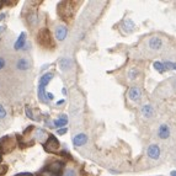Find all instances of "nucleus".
Here are the masks:
<instances>
[{
    "instance_id": "1",
    "label": "nucleus",
    "mask_w": 176,
    "mask_h": 176,
    "mask_svg": "<svg viewBox=\"0 0 176 176\" xmlns=\"http://www.w3.org/2000/svg\"><path fill=\"white\" fill-rule=\"evenodd\" d=\"M77 6H78V2H75V1H62V2H59L58 9H57L58 15L61 16V19L63 21L68 22L73 19V16L78 9Z\"/></svg>"
},
{
    "instance_id": "2",
    "label": "nucleus",
    "mask_w": 176,
    "mask_h": 176,
    "mask_svg": "<svg viewBox=\"0 0 176 176\" xmlns=\"http://www.w3.org/2000/svg\"><path fill=\"white\" fill-rule=\"evenodd\" d=\"M53 75H54L53 73H46V74H43V75L41 77V79H40L37 92H38V98H40L42 102H48V100H47V94H46V86L49 84V82L52 80Z\"/></svg>"
},
{
    "instance_id": "3",
    "label": "nucleus",
    "mask_w": 176,
    "mask_h": 176,
    "mask_svg": "<svg viewBox=\"0 0 176 176\" xmlns=\"http://www.w3.org/2000/svg\"><path fill=\"white\" fill-rule=\"evenodd\" d=\"M37 42L44 47V48H52L54 47V42H53V38H52V35L49 32L48 28H42L37 36Z\"/></svg>"
},
{
    "instance_id": "4",
    "label": "nucleus",
    "mask_w": 176,
    "mask_h": 176,
    "mask_svg": "<svg viewBox=\"0 0 176 176\" xmlns=\"http://www.w3.org/2000/svg\"><path fill=\"white\" fill-rule=\"evenodd\" d=\"M16 143L15 139L11 137H4L0 139V152L1 153H9L15 148Z\"/></svg>"
},
{
    "instance_id": "5",
    "label": "nucleus",
    "mask_w": 176,
    "mask_h": 176,
    "mask_svg": "<svg viewBox=\"0 0 176 176\" xmlns=\"http://www.w3.org/2000/svg\"><path fill=\"white\" fill-rule=\"evenodd\" d=\"M147 155L149 159L152 160H159L160 159V155H161V149L159 147V144L157 143H152L148 149H147Z\"/></svg>"
},
{
    "instance_id": "6",
    "label": "nucleus",
    "mask_w": 176,
    "mask_h": 176,
    "mask_svg": "<svg viewBox=\"0 0 176 176\" xmlns=\"http://www.w3.org/2000/svg\"><path fill=\"white\" fill-rule=\"evenodd\" d=\"M62 169V164L56 161V163H52L46 170H43L40 176H58V173L61 171Z\"/></svg>"
},
{
    "instance_id": "7",
    "label": "nucleus",
    "mask_w": 176,
    "mask_h": 176,
    "mask_svg": "<svg viewBox=\"0 0 176 176\" xmlns=\"http://www.w3.org/2000/svg\"><path fill=\"white\" fill-rule=\"evenodd\" d=\"M44 149L48 153H56V152H58V149H59V142H58V139L54 136H51L47 139V142L44 143Z\"/></svg>"
},
{
    "instance_id": "8",
    "label": "nucleus",
    "mask_w": 176,
    "mask_h": 176,
    "mask_svg": "<svg viewBox=\"0 0 176 176\" xmlns=\"http://www.w3.org/2000/svg\"><path fill=\"white\" fill-rule=\"evenodd\" d=\"M128 97H129V100H132L134 102H139L142 98V89L137 85H133L128 91Z\"/></svg>"
},
{
    "instance_id": "9",
    "label": "nucleus",
    "mask_w": 176,
    "mask_h": 176,
    "mask_svg": "<svg viewBox=\"0 0 176 176\" xmlns=\"http://www.w3.org/2000/svg\"><path fill=\"white\" fill-rule=\"evenodd\" d=\"M148 46H149V48H150L152 51H160V49L163 48V46H164V42H163V40H161L160 37L153 36V37L149 40Z\"/></svg>"
},
{
    "instance_id": "10",
    "label": "nucleus",
    "mask_w": 176,
    "mask_h": 176,
    "mask_svg": "<svg viewBox=\"0 0 176 176\" xmlns=\"http://www.w3.org/2000/svg\"><path fill=\"white\" fill-rule=\"evenodd\" d=\"M170 134H171V131H170V127L166 123H163V124L159 126V128H158V137L160 139H163V140L169 139Z\"/></svg>"
},
{
    "instance_id": "11",
    "label": "nucleus",
    "mask_w": 176,
    "mask_h": 176,
    "mask_svg": "<svg viewBox=\"0 0 176 176\" xmlns=\"http://www.w3.org/2000/svg\"><path fill=\"white\" fill-rule=\"evenodd\" d=\"M88 136L85 133H79V134H75L74 138H73V144L75 147H82L84 144L88 143Z\"/></svg>"
},
{
    "instance_id": "12",
    "label": "nucleus",
    "mask_w": 176,
    "mask_h": 176,
    "mask_svg": "<svg viewBox=\"0 0 176 176\" xmlns=\"http://www.w3.org/2000/svg\"><path fill=\"white\" fill-rule=\"evenodd\" d=\"M140 113L144 118H152L154 116V107L150 103H145L140 108Z\"/></svg>"
},
{
    "instance_id": "13",
    "label": "nucleus",
    "mask_w": 176,
    "mask_h": 176,
    "mask_svg": "<svg viewBox=\"0 0 176 176\" xmlns=\"http://www.w3.org/2000/svg\"><path fill=\"white\" fill-rule=\"evenodd\" d=\"M68 35V30L64 25H59L56 27V37L58 41H64Z\"/></svg>"
},
{
    "instance_id": "14",
    "label": "nucleus",
    "mask_w": 176,
    "mask_h": 176,
    "mask_svg": "<svg viewBox=\"0 0 176 176\" xmlns=\"http://www.w3.org/2000/svg\"><path fill=\"white\" fill-rule=\"evenodd\" d=\"M25 44H26V33H25V32H21L20 36H19V38L16 40V42H15V44H14V48H15L16 51H19V49H22V48L25 47Z\"/></svg>"
},
{
    "instance_id": "15",
    "label": "nucleus",
    "mask_w": 176,
    "mask_h": 176,
    "mask_svg": "<svg viewBox=\"0 0 176 176\" xmlns=\"http://www.w3.org/2000/svg\"><path fill=\"white\" fill-rule=\"evenodd\" d=\"M16 68H17L19 70H27V69L30 68V62H28V59L25 58V57L17 59V62H16Z\"/></svg>"
},
{
    "instance_id": "16",
    "label": "nucleus",
    "mask_w": 176,
    "mask_h": 176,
    "mask_svg": "<svg viewBox=\"0 0 176 176\" xmlns=\"http://www.w3.org/2000/svg\"><path fill=\"white\" fill-rule=\"evenodd\" d=\"M73 67V62L70 58H61L59 59V68L62 70H68Z\"/></svg>"
},
{
    "instance_id": "17",
    "label": "nucleus",
    "mask_w": 176,
    "mask_h": 176,
    "mask_svg": "<svg viewBox=\"0 0 176 176\" xmlns=\"http://www.w3.org/2000/svg\"><path fill=\"white\" fill-rule=\"evenodd\" d=\"M67 123H68V117H67L65 115H61V116L58 117V119H56V121L53 122V127L61 128V127L67 126Z\"/></svg>"
},
{
    "instance_id": "18",
    "label": "nucleus",
    "mask_w": 176,
    "mask_h": 176,
    "mask_svg": "<svg viewBox=\"0 0 176 176\" xmlns=\"http://www.w3.org/2000/svg\"><path fill=\"white\" fill-rule=\"evenodd\" d=\"M123 28H124V31L126 32H132L134 28H136V23L131 20V19H127V20H124V22H123Z\"/></svg>"
},
{
    "instance_id": "19",
    "label": "nucleus",
    "mask_w": 176,
    "mask_h": 176,
    "mask_svg": "<svg viewBox=\"0 0 176 176\" xmlns=\"http://www.w3.org/2000/svg\"><path fill=\"white\" fill-rule=\"evenodd\" d=\"M138 77H139V70H138L137 68H131V69H128V72H127V78H128V80L133 82V80H136Z\"/></svg>"
},
{
    "instance_id": "20",
    "label": "nucleus",
    "mask_w": 176,
    "mask_h": 176,
    "mask_svg": "<svg viewBox=\"0 0 176 176\" xmlns=\"http://www.w3.org/2000/svg\"><path fill=\"white\" fill-rule=\"evenodd\" d=\"M153 67H154V69H155L157 72H159V73H164V72L166 70L164 63H161V62H154Z\"/></svg>"
},
{
    "instance_id": "21",
    "label": "nucleus",
    "mask_w": 176,
    "mask_h": 176,
    "mask_svg": "<svg viewBox=\"0 0 176 176\" xmlns=\"http://www.w3.org/2000/svg\"><path fill=\"white\" fill-rule=\"evenodd\" d=\"M27 21H28V23H30V25H36V23H37V21H38L37 14H36V12L30 14V15L27 16Z\"/></svg>"
},
{
    "instance_id": "22",
    "label": "nucleus",
    "mask_w": 176,
    "mask_h": 176,
    "mask_svg": "<svg viewBox=\"0 0 176 176\" xmlns=\"http://www.w3.org/2000/svg\"><path fill=\"white\" fill-rule=\"evenodd\" d=\"M25 112H26V115H27L28 118H31V119H33V121H37V118L33 116V113H32V111H31V108H30L28 106L25 107Z\"/></svg>"
},
{
    "instance_id": "23",
    "label": "nucleus",
    "mask_w": 176,
    "mask_h": 176,
    "mask_svg": "<svg viewBox=\"0 0 176 176\" xmlns=\"http://www.w3.org/2000/svg\"><path fill=\"white\" fill-rule=\"evenodd\" d=\"M63 176H77V171L74 169H72V168H68V169H65Z\"/></svg>"
},
{
    "instance_id": "24",
    "label": "nucleus",
    "mask_w": 176,
    "mask_h": 176,
    "mask_svg": "<svg viewBox=\"0 0 176 176\" xmlns=\"http://www.w3.org/2000/svg\"><path fill=\"white\" fill-rule=\"evenodd\" d=\"M164 65H165L166 70H169V69H171V70H176V63H173V62H165V63H164Z\"/></svg>"
},
{
    "instance_id": "25",
    "label": "nucleus",
    "mask_w": 176,
    "mask_h": 176,
    "mask_svg": "<svg viewBox=\"0 0 176 176\" xmlns=\"http://www.w3.org/2000/svg\"><path fill=\"white\" fill-rule=\"evenodd\" d=\"M6 117V110L4 108L2 105H0V119H4Z\"/></svg>"
},
{
    "instance_id": "26",
    "label": "nucleus",
    "mask_w": 176,
    "mask_h": 176,
    "mask_svg": "<svg viewBox=\"0 0 176 176\" xmlns=\"http://www.w3.org/2000/svg\"><path fill=\"white\" fill-rule=\"evenodd\" d=\"M5 65H6L5 58H4V57H0V70H2V69L5 68Z\"/></svg>"
},
{
    "instance_id": "27",
    "label": "nucleus",
    "mask_w": 176,
    "mask_h": 176,
    "mask_svg": "<svg viewBox=\"0 0 176 176\" xmlns=\"http://www.w3.org/2000/svg\"><path fill=\"white\" fill-rule=\"evenodd\" d=\"M7 171V166L6 165H0V175H5Z\"/></svg>"
},
{
    "instance_id": "28",
    "label": "nucleus",
    "mask_w": 176,
    "mask_h": 176,
    "mask_svg": "<svg viewBox=\"0 0 176 176\" xmlns=\"http://www.w3.org/2000/svg\"><path fill=\"white\" fill-rule=\"evenodd\" d=\"M16 4H17V1H5V5H7V6H12Z\"/></svg>"
},
{
    "instance_id": "29",
    "label": "nucleus",
    "mask_w": 176,
    "mask_h": 176,
    "mask_svg": "<svg viewBox=\"0 0 176 176\" xmlns=\"http://www.w3.org/2000/svg\"><path fill=\"white\" fill-rule=\"evenodd\" d=\"M53 97H54V96H53V94H52V92H48V94H47V100H49V101H51V100H53Z\"/></svg>"
},
{
    "instance_id": "30",
    "label": "nucleus",
    "mask_w": 176,
    "mask_h": 176,
    "mask_svg": "<svg viewBox=\"0 0 176 176\" xmlns=\"http://www.w3.org/2000/svg\"><path fill=\"white\" fill-rule=\"evenodd\" d=\"M67 131H68L67 128H62V129H58V134H64Z\"/></svg>"
},
{
    "instance_id": "31",
    "label": "nucleus",
    "mask_w": 176,
    "mask_h": 176,
    "mask_svg": "<svg viewBox=\"0 0 176 176\" xmlns=\"http://www.w3.org/2000/svg\"><path fill=\"white\" fill-rule=\"evenodd\" d=\"M4 4H5V1H2V0H0V9L2 7V5H4Z\"/></svg>"
},
{
    "instance_id": "32",
    "label": "nucleus",
    "mask_w": 176,
    "mask_h": 176,
    "mask_svg": "<svg viewBox=\"0 0 176 176\" xmlns=\"http://www.w3.org/2000/svg\"><path fill=\"white\" fill-rule=\"evenodd\" d=\"M170 175H171V176H176V170L171 171V173H170Z\"/></svg>"
},
{
    "instance_id": "33",
    "label": "nucleus",
    "mask_w": 176,
    "mask_h": 176,
    "mask_svg": "<svg viewBox=\"0 0 176 176\" xmlns=\"http://www.w3.org/2000/svg\"><path fill=\"white\" fill-rule=\"evenodd\" d=\"M5 17V14H0V20H2Z\"/></svg>"
},
{
    "instance_id": "34",
    "label": "nucleus",
    "mask_w": 176,
    "mask_h": 176,
    "mask_svg": "<svg viewBox=\"0 0 176 176\" xmlns=\"http://www.w3.org/2000/svg\"><path fill=\"white\" fill-rule=\"evenodd\" d=\"M4 30H5V27H4V26H0V33H1Z\"/></svg>"
},
{
    "instance_id": "35",
    "label": "nucleus",
    "mask_w": 176,
    "mask_h": 176,
    "mask_svg": "<svg viewBox=\"0 0 176 176\" xmlns=\"http://www.w3.org/2000/svg\"><path fill=\"white\" fill-rule=\"evenodd\" d=\"M19 176H32L31 174H21V175H19Z\"/></svg>"
},
{
    "instance_id": "36",
    "label": "nucleus",
    "mask_w": 176,
    "mask_h": 176,
    "mask_svg": "<svg viewBox=\"0 0 176 176\" xmlns=\"http://www.w3.org/2000/svg\"><path fill=\"white\" fill-rule=\"evenodd\" d=\"M63 102H64V101H63V100H61V101H58V102H57V105H62Z\"/></svg>"
},
{
    "instance_id": "37",
    "label": "nucleus",
    "mask_w": 176,
    "mask_h": 176,
    "mask_svg": "<svg viewBox=\"0 0 176 176\" xmlns=\"http://www.w3.org/2000/svg\"><path fill=\"white\" fill-rule=\"evenodd\" d=\"M1 159H2V158H1V155H0V161H1Z\"/></svg>"
}]
</instances>
